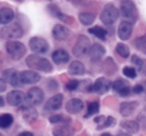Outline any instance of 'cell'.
I'll list each match as a JSON object with an SVG mask.
<instances>
[{
    "label": "cell",
    "instance_id": "obj_1",
    "mask_svg": "<svg viewBox=\"0 0 146 136\" xmlns=\"http://www.w3.org/2000/svg\"><path fill=\"white\" fill-rule=\"evenodd\" d=\"M26 65L33 71H42L51 73L53 71V65L47 58L37 54H31L26 57Z\"/></svg>",
    "mask_w": 146,
    "mask_h": 136
},
{
    "label": "cell",
    "instance_id": "obj_2",
    "mask_svg": "<svg viewBox=\"0 0 146 136\" xmlns=\"http://www.w3.org/2000/svg\"><path fill=\"white\" fill-rule=\"evenodd\" d=\"M120 13L122 17L130 23H135L138 19V10L133 1L125 0L120 2Z\"/></svg>",
    "mask_w": 146,
    "mask_h": 136
},
{
    "label": "cell",
    "instance_id": "obj_3",
    "mask_svg": "<svg viewBox=\"0 0 146 136\" xmlns=\"http://www.w3.org/2000/svg\"><path fill=\"white\" fill-rule=\"evenodd\" d=\"M23 28L17 22L10 23L5 25L0 29V37L2 39L10 40V39H18L23 36Z\"/></svg>",
    "mask_w": 146,
    "mask_h": 136
},
{
    "label": "cell",
    "instance_id": "obj_4",
    "mask_svg": "<svg viewBox=\"0 0 146 136\" xmlns=\"http://www.w3.org/2000/svg\"><path fill=\"white\" fill-rule=\"evenodd\" d=\"M120 11L117 7H115L113 4L109 3V4H106L104 6L103 10L101 11V14H100V20L103 24L110 26V25L114 24V23L117 21V19L119 18Z\"/></svg>",
    "mask_w": 146,
    "mask_h": 136
},
{
    "label": "cell",
    "instance_id": "obj_5",
    "mask_svg": "<svg viewBox=\"0 0 146 136\" xmlns=\"http://www.w3.org/2000/svg\"><path fill=\"white\" fill-rule=\"evenodd\" d=\"M5 49L8 55L13 59V60L17 61L23 58L25 54H26V47L23 43L19 42V41H7L5 44Z\"/></svg>",
    "mask_w": 146,
    "mask_h": 136
},
{
    "label": "cell",
    "instance_id": "obj_6",
    "mask_svg": "<svg viewBox=\"0 0 146 136\" xmlns=\"http://www.w3.org/2000/svg\"><path fill=\"white\" fill-rule=\"evenodd\" d=\"M91 46L92 45L90 43L89 38L87 36H85V35L81 34L76 39V42L72 49V53L76 57H83L89 53Z\"/></svg>",
    "mask_w": 146,
    "mask_h": 136
},
{
    "label": "cell",
    "instance_id": "obj_7",
    "mask_svg": "<svg viewBox=\"0 0 146 136\" xmlns=\"http://www.w3.org/2000/svg\"><path fill=\"white\" fill-rule=\"evenodd\" d=\"M47 11H48L51 16L59 19V20L62 21L63 23H66V24H74V22H75L74 17L69 16L66 13L62 12L61 9L58 7V5L55 4V3H50V4H48V6H47Z\"/></svg>",
    "mask_w": 146,
    "mask_h": 136
},
{
    "label": "cell",
    "instance_id": "obj_8",
    "mask_svg": "<svg viewBox=\"0 0 146 136\" xmlns=\"http://www.w3.org/2000/svg\"><path fill=\"white\" fill-rule=\"evenodd\" d=\"M44 100V92L39 87H32L27 91L26 101L30 106H38Z\"/></svg>",
    "mask_w": 146,
    "mask_h": 136
},
{
    "label": "cell",
    "instance_id": "obj_9",
    "mask_svg": "<svg viewBox=\"0 0 146 136\" xmlns=\"http://www.w3.org/2000/svg\"><path fill=\"white\" fill-rule=\"evenodd\" d=\"M29 47L34 53L38 54H45L49 50V44L44 38L41 37H32L29 40Z\"/></svg>",
    "mask_w": 146,
    "mask_h": 136
},
{
    "label": "cell",
    "instance_id": "obj_10",
    "mask_svg": "<svg viewBox=\"0 0 146 136\" xmlns=\"http://www.w3.org/2000/svg\"><path fill=\"white\" fill-rule=\"evenodd\" d=\"M111 88L113 89V91H115L121 97H127V96L130 95L132 91L129 82L125 79H122V78H119V79L112 82Z\"/></svg>",
    "mask_w": 146,
    "mask_h": 136
},
{
    "label": "cell",
    "instance_id": "obj_11",
    "mask_svg": "<svg viewBox=\"0 0 146 136\" xmlns=\"http://www.w3.org/2000/svg\"><path fill=\"white\" fill-rule=\"evenodd\" d=\"M112 87V82L106 77H98L93 83V92L103 95L107 93Z\"/></svg>",
    "mask_w": 146,
    "mask_h": 136
},
{
    "label": "cell",
    "instance_id": "obj_12",
    "mask_svg": "<svg viewBox=\"0 0 146 136\" xmlns=\"http://www.w3.org/2000/svg\"><path fill=\"white\" fill-rule=\"evenodd\" d=\"M19 74L20 73L14 68H8L2 72V77L6 81V83L10 84L12 87H18V86H21Z\"/></svg>",
    "mask_w": 146,
    "mask_h": 136
},
{
    "label": "cell",
    "instance_id": "obj_13",
    "mask_svg": "<svg viewBox=\"0 0 146 136\" xmlns=\"http://www.w3.org/2000/svg\"><path fill=\"white\" fill-rule=\"evenodd\" d=\"M63 103V94L57 93L55 95L51 96L48 100L46 101L44 105V110L47 112H52L56 111V110L60 109Z\"/></svg>",
    "mask_w": 146,
    "mask_h": 136
},
{
    "label": "cell",
    "instance_id": "obj_14",
    "mask_svg": "<svg viewBox=\"0 0 146 136\" xmlns=\"http://www.w3.org/2000/svg\"><path fill=\"white\" fill-rule=\"evenodd\" d=\"M21 84H36L40 81L41 75L33 70H24L19 74Z\"/></svg>",
    "mask_w": 146,
    "mask_h": 136
},
{
    "label": "cell",
    "instance_id": "obj_15",
    "mask_svg": "<svg viewBox=\"0 0 146 136\" xmlns=\"http://www.w3.org/2000/svg\"><path fill=\"white\" fill-rule=\"evenodd\" d=\"M7 103L10 106H14V107H17V106H20L21 104L24 102L25 100V96L24 93H23L21 90H12L10 91L8 94H7Z\"/></svg>",
    "mask_w": 146,
    "mask_h": 136
},
{
    "label": "cell",
    "instance_id": "obj_16",
    "mask_svg": "<svg viewBox=\"0 0 146 136\" xmlns=\"http://www.w3.org/2000/svg\"><path fill=\"white\" fill-rule=\"evenodd\" d=\"M65 109L69 114H77L84 109V102L79 98H71L65 104Z\"/></svg>",
    "mask_w": 146,
    "mask_h": 136
},
{
    "label": "cell",
    "instance_id": "obj_17",
    "mask_svg": "<svg viewBox=\"0 0 146 136\" xmlns=\"http://www.w3.org/2000/svg\"><path fill=\"white\" fill-rule=\"evenodd\" d=\"M105 53H106L105 47H103L101 44H99V43H95V44H93L91 46L88 55H89L90 60H91L92 62H99V61H101V59L103 58Z\"/></svg>",
    "mask_w": 146,
    "mask_h": 136
},
{
    "label": "cell",
    "instance_id": "obj_18",
    "mask_svg": "<svg viewBox=\"0 0 146 136\" xmlns=\"http://www.w3.org/2000/svg\"><path fill=\"white\" fill-rule=\"evenodd\" d=\"M132 30H133V24L128 21H121L118 26V37L121 40L125 41L131 37Z\"/></svg>",
    "mask_w": 146,
    "mask_h": 136
},
{
    "label": "cell",
    "instance_id": "obj_19",
    "mask_svg": "<svg viewBox=\"0 0 146 136\" xmlns=\"http://www.w3.org/2000/svg\"><path fill=\"white\" fill-rule=\"evenodd\" d=\"M70 34V30L68 27L64 26L62 24H56L54 25L52 29V36L55 40L57 41H63L67 39V37Z\"/></svg>",
    "mask_w": 146,
    "mask_h": 136
},
{
    "label": "cell",
    "instance_id": "obj_20",
    "mask_svg": "<svg viewBox=\"0 0 146 136\" xmlns=\"http://www.w3.org/2000/svg\"><path fill=\"white\" fill-rule=\"evenodd\" d=\"M21 114H22L23 120L28 124L33 123L38 118V112H37V110L30 105L24 106V107L21 108Z\"/></svg>",
    "mask_w": 146,
    "mask_h": 136
},
{
    "label": "cell",
    "instance_id": "obj_21",
    "mask_svg": "<svg viewBox=\"0 0 146 136\" xmlns=\"http://www.w3.org/2000/svg\"><path fill=\"white\" fill-rule=\"evenodd\" d=\"M74 134H75V130L70 124L57 125L52 130L53 136H74Z\"/></svg>",
    "mask_w": 146,
    "mask_h": 136
},
{
    "label": "cell",
    "instance_id": "obj_22",
    "mask_svg": "<svg viewBox=\"0 0 146 136\" xmlns=\"http://www.w3.org/2000/svg\"><path fill=\"white\" fill-rule=\"evenodd\" d=\"M139 103L137 101H129V102H122L119 106V112L123 117H128L134 113Z\"/></svg>",
    "mask_w": 146,
    "mask_h": 136
},
{
    "label": "cell",
    "instance_id": "obj_23",
    "mask_svg": "<svg viewBox=\"0 0 146 136\" xmlns=\"http://www.w3.org/2000/svg\"><path fill=\"white\" fill-rule=\"evenodd\" d=\"M52 60L56 65L65 64L70 60V55L65 49H57L52 53Z\"/></svg>",
    "mask_w": 146,
    "mask_h": 136
},
{
    "label": "cell",
    "instance_id": "obj_24",
    "mask_svg": "<svg viewBox=\"0 0 146 136\" xmlns=\"http://www.w3.org/2000/svg\"><path fill=\"white\" fill-rule=\"evenodd\" d=\"M15 13L9 7H2L0 8V24L8 25L14 19Z\"/></svg>",
    "mask_w": 146,
    "mask_h": 136
},
{
    "label": "cell",
    "instance_id": "obj_25",
    "mask_svg": "<svg viewBox=\"0 0 146 136\" xmlns=\"http://www.w3.org/2000/svg\"><path fill=\"white\" fill-rule=\"evenodd\" d=\"M68 73L72 76H80L85 73V66L81 61H72L68 67Z\"/></svg>",
    "mask_w": 146,
    "mask_h": 136
},
{
    "label": "cell",
    "instance_id": "obj_26",
    "mask_svg": "<svg viewBox=\"0 0 146 136\" xmlns=\"http://www.w3.org/2000/svg\"><path fill=\"white\" fill-rule=\"evenodd\" d=\"M120 126L128 133H137L139 131V124L134 120H123L120 122Z\"/></svg>",
    "mask_w": 146,
    "mask_h": 136
},
{
    "label": "cell",
    "instance_id": "obj_27",
    "mask_svg": "<svg viewBox=\"0 0 146 136\" xmlns=\"http://www.w3.org/2000/svg\"><path fill=\"white\" fill-rule=\"evenodd\" d=\"M103 71L107 75H113L116 71H117V65L115 64L114 60L111 57H107L105 60L103 61Z\"/></svg>",
    "mask_w": 146,
    "mask_h": 136
},
{
    "label": "cell",
    "instance_id": "obj_28",
    "mask_svg": "<svg viewBox=\"0 0 146 136\" xmlns=\"http://www.w3.org/2000/svg\"><path fill=\"white\" fill-rule=\"evenodd\" d=\"M96 15L92 12H81L78 15V19H79L80 23L84 26H90L91 24H93Z\"/></svg>",
    "mask_w": 146,
    "mask_h": 136
},
{
    "label": "cell",
    "instance_id": "obj_29",
    "mask_svg": "<svg viewBox=\"0 0 146 136\" xmlns=\"http://www.w3.org/2000/svg\"><path fill=\"white\" fill-rule=\"evenodd\" d=\"M88 32L90 33V34L94 35L95 37H97L98 39H100V40L102 41H106V37H107L108 35V31L107 29L103 28V27L101 26H94V27H91V28L88 29Z\"/></svg>",
    "mask_w": 146,
    "mask_h": 136
},
{
    "label": "cell",
    "instance_id": "obj_30",
    "mask_svg": "<svg viewBox=\"0 0 146 136\" xmlns=\"http://www.w3.org/2000/svg\"><path fill=\"white\" fill-rule=\"evenodd\" d=\"M14 122V117L10 113L0 114V129H7Z\"/></svg>",
    "mask_w": 146,
    "mask_h": 136
},
{
    "label": "cell",
    "instance_id": "obj_31",
    "mask_svg": "<svg viewBox=\"0 0 146 136\" xmlns=\"http://www.w3.org/2000/svg\"><path fill=\"white\" fill-rule=\"evenodd\" d=\"M99 110H100L99 101H91V102H89V103H88V105H87V111H86V113L84 114L83 117L85 118V119H88V118L91 117V116L97 114L98 112H99Z\"/></svg>",
    "mask_w": 146,
    "mask_h": 136
},
{
    "label": "cell",
    "instance_id": "obj_32",
    "mask_svg": "<svg viewBox=\"0 0 146 136\" xmlns=\"http://www.w3.org/2000/svg\"><path fill=\"white\" fill-rule=\"evenodd\" d=\"M49 122L51 124H69L71 122V119L69 117H65L63 114H55L49 117Z\"/></svg>",
    "mask_w": 146,
    "mask_h": 136
},
{
    "label": "cell",
    "instance_id": "obj_33",
    "mask_svg": "<svg viewBox=\"0 0 146 136\" xmlns=\"http://www.w3.org/2000/svg\"><path fill=\"white\" fill-rule=\"evenodd\" d=\"M133 44L137 50L141 51L144 54H146V33L142 35V36L137 37V38L134 40Z\"/></svg>",
    "mask_w": 146,
    "mask_h": 136
},
{
    "label": "cell",
    "instance_id": "obj_34",
    "mask_svg": "<svg viewBox=\"0 0 146 136\" xmlns=\"http://www.w3.org/2000/svg\"><path fill=\"white\" fill-rule=\"evenodd\" d=\"M115 51L119 56H121L122 58H128L130 55V50L129 47L124 43H118L115 47Z\"/></svg>",
    "mask_w": 146,
    "mask_h": 136
},
{
    "label": "cell",
    "instance_id": "obj_35",
    "mask_svg": "<svg viewBox=\"0 0 146 136\" xmlns=\"http://www.w3.org/2000/svg\"><path fill=\"white\" fill-rule=\"evenodd\" d=\"M78 90L81 92H93V83L89 79L82 80L80 81Z\"/></svg>",
    "mask_w": 146,
    "mask_h": 136
},
{
    "label": "cell",
    "instance_id": "obj_36",
    "mask_svg": "<svg viewBox=\"0 0 146 136\" xmlns=\"http://www.w3.org/2000/svg\"><path fill=\"white\" fill-rule=\"evenodd\" d=\"M116 123V119L113 117V116H107L105 119V121L103 122L102 124L97 126L96 129L97 130H102V129H105V128H108V127H111V126H114Z\"/></svg>",
    "mask_w": 146,
    "mask_h": 136
},
{
    "label": "cell",
    "instance_id": "obj_37",
    "mask_svg": "<svg viewBox=\"0 0 146 136\" xmlns=\"http://www.w3.org/2000/svg\"><path fill=\"white\" fill-rule=\"evenodd\" d=\"M122 73L125 77H128L130 79H134V78L137 76V71L134 67L131 66H125L123 67V69H122Z\"/></svg>",
    "mask_w": 146,
    "mask_h": 136
},
{
    "label": "cell",
    "instance_id": "obj_38",
    "mask_svg": "<svg viewBox=\"0 0 146 136\" xmlns=\"http://www.w3.org/2000/svg\"><path fill=\"white\" fill-rule=\"evenodd\" d=\"M79 84H80L79 80L71 79L65 84V88H66L68 91H75V90H78V88H79Z\"/></svg>",
    "mask_w": 146,
    "mask_h": 136
},
{
    "label": "cell",
    "instance_id": "obj_39",
    "mask_svg": "<svg viewBox=\"0 0 146 136\" xmlns=\"http://www.w3.org/2000/svg\"><path fill=\"white\" fill-rule=\"evenodd\" d=\"M142 60H143V59L140 58V57L138 56V55H135V54H134V55H132V56H131V62L133 63V64L135 65L136 67H137L138 69H139L140 66H141Z\"/></svg>",
    "mask_w": 146,
    "mask_h": 136
},
{
    "label": "cell",
    "instance_id": "obj_40",
    "mask_svg": "<svg viewBox=\"0 0 146 136\" xmlns=\"http://www.w3.org/2000/svg\"><path fill=\"white\" fill-rule=\"evenodd\" d=\"M48 88L49 90H51V91H55V90L58 89V83H57L56 80L54 79H51L48 81Z\"/></svg>",
    "mask_w": 146,
    "mask_h": 136
},
{
    "label": "cell",
    "instance_id": "obj_41",
    "mask_svg": "<svg viewBox=\"0 0 146 136\" xmlns=\"http://www.w3.org/2000/svg\"><path fill=\"white\" fill-rule=\"evenodd\" d=\"M132 92L135 94H140L142 92H144L143 85L142 84H136V85H134L133 88H132Z\"/></svg>",
    "mask_w": 146,
    "mask_h": 136
},
{
    "label": "cell",
    "instance_id": "obj_42",
    "mask_svg": "<svg viewBox=\"0 0 146 136\" xmlns=\"http://www.w3.org/2000/svg\"><path fill=\"white\" fill-rule=\"evenodd\" d=\"M7 89V83L3 78L0 77V93H2V92H5Z\"/></svg>",
    "mask_w": 146,
    "mask_h": 136
},
{
    "label": "cell",
    "instance_id": "obj_43",
    "mask_svg": "<svg viewBox=\"0 0 146 136\" xmlns=\"http://www.w3.org/2000/svg\"><path fill=\"white\" fill-rule=\"evenodd\" d=\"M106 119V116L104 115H100V116H97V117H95L93 119V121L95 122V123H97L98 125H100V124H102L104 121H105Z\"/></svg>",
    "mask_w": 146,
    "mask_h": 136
},
{
    "label": "cell",
    "instance_id": "obj_44",
    "mask_svg": "<svg viewBox=\"0 0 146 136\" xmlns=\"http://www.w3.org/2000/svg\"><path fill=\"white\" fill-rule=\"evenodd\" d=\"M138 70H139L144 76H146V59H143V60H142V64Z\"/></svg>",
    "mask_w": 146,
    "mask_h": 136
},
{
    "label": "cell",
    "instance_id": "obj_45",
    "mask_svg": "<svg viewBox=\"0 0 146 136\" xmlns=\"http://www.w3.org/2000/svg\"><path fill=\"white\" fill-rule=\"evenodd\" d=\"M18 136H34V135H33V133H31L29 131H23L21 133H19Z\"/></svg>",
    "mask_w": 146,
    "mask_h": 136
},
{
    "label": "cell",
    "instance_id": "obj_46",
    "mask_svg": "<svg viewBox=\"0 0 146 136\" xmlns=\"http://www.w3.org/2000/svg\"><path fill=\"white\" fill-rule=\"evenodd\" d=\"M4 104H5L4 99H3V97H1V96H0V107H3V106H4Z\"/></svg>",
    "mask_w": 146,
    "mask_h": 136
},
{
    "label": "cell",
    "instance_id": "obj_47",
    "mask_svg": "<svg viewBox=\"0 0 146 136\" xmlns=\"http://www.w3.org/2000/svg\"><path fill=\"white\" fill-rule=\"evenodd\" d=\"M100 136H112V135L109 133V132H103Z\"/></svg>",
    "mask_w": 146,
    "mask_h": 136
},
{
    "label": "cell",
    "instance_id": "obj_48",
    "mask_svg": "<svg viewBox=\"0 0 146 136\" xmlns=\"http://www.w3.org/2000/svg\"><path fill=\"white\" fill-rule=\"evenodd\" d=\"M117 136H131V135L128 133H120V134H118Z\"/></svg>",
    "mask_w": 146,
    "mask_h": 136
},
{
    "label": "cell",
    "instance_id": "obj_49",
    "mask_svg": "<svg viewBox=\"0 0 146 136\" xmlns=\"http://www.w3.org/2000/svg\"><path fill=\"white\" fill-rule=\"evenodd\" d=\"M142 85H143V88H144V92H146V81H144Z\"/></svg>",
    "mask_w": 146,
    "mask_h": 136
},
{
    "label": "cell",
    "instance_id": "obj_50",
    "mask_svg": "<svg viewBox=\"0 0 146 136\" xmlns=\"http://www.w3.org/2000/svg\"><path fill=\"white\" fill-rule=\"evenodd\" d=\"M0 136H4V135H3V134H1V133H0Z\"/></svg>",
    "mask_w": 146,
    "mask_h": 136
},
{
    "label": "cell",
    "instance_id": "obj_51",
    "mask_svg": "<svg viewBox=\"0 0 146 136\" xmlns=\"http://www.w3.org/2000/svg\"><path fill=\"white\" fill-rule=\"evenodd\" d=\"M144 109H145V111H146V106H145V107H144Z\"/></svg>",
    "mask_w": 146,
    "mask_h": 136
}]
</instances>
